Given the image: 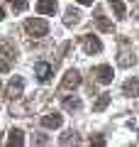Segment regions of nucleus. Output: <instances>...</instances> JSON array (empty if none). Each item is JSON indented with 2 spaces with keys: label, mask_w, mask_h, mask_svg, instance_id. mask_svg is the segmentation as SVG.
Here are the masks:
<instances>
[{
  "label": "nucleus",
  "mask_w": 139,
  "mask_h": 147,
  "mask_svg": "<svg viewBox=\"0 0 139 147\" xmlns=\"http://www.w3.org/2000/svg\"><path fill=\"white\" fill-rule=\"evenodd\" d=\"M34 76L41 81V84H46V81L54 76V66H51V64H46V61H37L34 64Z\"/></svg>",
  "instance_id": "nucleus-6"
},
{
  "label": "nucleus",
  "mask_w": 139,
  "mask_h": 147,
  "mask_svg": "<svg viewBox=\"0 0 139 147\" xmlns=\"http://www.w3.org/2000/svg\"><path fill=\"white\" fill-rule=\"evenodd\" d=\"M81 22V12L76 10V7H68L66 10V17H63V25L66 27H73V25H78Z\"/></svg>",
  "instance_id": "nucleus-12"
},
{
  "label": "nucleus",
  "mask_w": 139,
  "mask_h": 147,
  "mask_svg": "<svg viewBox=\"0 0 139 147\" xmlns=\"http://www.w3.org/2000/svg\"><path fill=\"white\" fill-rule=\"evenodd\" d=\"M0 20H5V10L3 7H0Z\"/></svg>",
  "instance_id": "nucleus-24"
},
{
  "label": "nucleus",
  "mask_w": 139,
  "mask_h": 147,
  "mask_svg": "<svg viewBox=\"0 0 139 147\" xmlns=\"http://www.w3.org/2000/svg\"><path fill=\"white\" fill-rule=\"evenodd\" d=\"M7 145H12V147H20V145H25V132L20 130V127H15V130H10V137H7Z\"/></svg>",
  "instance_id": "nucleus-14"
},
{
  "label": "nucleus",
  "mask_w": 139,
  "mask_h": 147,
  "mask_svg": "<svg viewBox=\"0 0 139 147\" xmlns=\"http://www.w3.org/2000/svg\"><path fill=\"white\" fill-rule=\"evenodd\" d=\"M22 88H25V79H22V76H15V79L10 81V84H7V98H20L22 96Z\"/></svg>",
  "instance_id": "nucleus-7"
},
{
  "label": "nucleus",
  "mask_w": 139,
  "mask_h": 147,
  "mask_svg": "<svg viewBox=\"0 0 139 147\" xmlns=\"http://www.w3.org/2000/svg\"><path fill=\"white\" fill-rule=\"evenodd\" d=\"M81 42H83V52L86 54H100L103 52V42H100L95 34H83Z\"/></svg>",
  "instance_id": "nucleus-3"
},
{
  "label": "nucleus",
  "mask_w": 139,
  "mask_h": 147,
  "mask_svg": "<svg viewBox=\"0 0 139 147\" xmlns=\"http://www.w3.org/2000/svg\"><path fill=\"white\" fill-rule=\"evenodd\" d=\"M93 76H95V81H98V84H112V79H115L112 66H108V64L95 66V69H93Z\"/></svg>",
  "instance_id": "nucleus-4"
},
{
  "label": "nucleus",
  "mask_w": 139,
  "mask_h": 147,
  "mask_svg": "<svg viewBox=\"0 0 139 147\" xmlns=\"http://www.w3.org/2000/svg\"><path fill=\"white\" fill-rule=\"evenodd\" d=\"M81 74L76 71V69H68L66 71V76H63V81H61V91H71V88H78L81 86Z\"/></svg>",
  "instance_id": "nucleus-5"
},
{
  "label": "nucleus",
  "mask_w": 139,
  "mask_h": 147,
  "mask_svg": "<svg viewBox=\"0 0 139 147\" xmlns=\"http://www.w3.org/2000/svg\"><path fill=\"white\" fill-rule=\"evenodd\" d=\"M25 30H27V34H32V37H44L46 32H49V25H46L41 17H29V20L25 22Z\"/></svg>",
  "instance_id": "nucleus-2"
},
{
  "label": "nucleus",
  "mask_w": 139,
  "mask_h": 147,
  "mask_svg": "<svg viewBox=\"0 0 139 147\" xmlns=\"http://www.w3.org/2000/svg\"><path fill=\"white\" fill-rule=\"evenodd\" d=\"M0 54H3L7 61H15L17 59V47L10 42V39H3V42H0Z\"/></svg>",
  "instance_id": "nucleus-9"
},
{
  "label": "nucleus",
  "mask_w": 139,
  "mask_h": 147,
  "mask_svg": "<svg viewBox=\"0 0 139 147\" xmlns=\"http://www.w3.org/2000/svg\"><path fill=\"white\" fill-rule=\"evenodd\" d=\"M88 142H90V145H98V147H103V145H105V137H100V135H95V137H93V135H90V140H88Z\"/></svg>",
  "instance_id": "nucleus-21"
},
{
  "label": "nucleus",
  "mask_w": 139,
  "mask_h": 147,
  "mask_svg": "<svg viewBox=\"0 0 139 147\" xmlns=\"http://www.w3.org/2000/svg\"><path fill=\"white\" fill-rule=\"evenodd\" d=\"M5 71H10V61L3 59V61H0V74H5Z\"/></svg>",
  "instance_id": "nucleus-22"
},
{
  "label": "nucleus",
  "mask_w": 139,
  "mask_h": 147,
  "mask_svg": "<svg viewBox=\"0 0 139 147\" xmlns=\"http://www.w3.org/2000/svg\"><path fill=\"white\" fill-rule=\"evenodd\" d=\"M59 142H61V145H71V142L76 145V142H78V137H76V132H73V130H68V132H63V137H61Z\"/></svg>",
  "instance_id": "nucleus-17"
},
{
  "label": "nucleus",
  "mask_w": 139,
  "mask_h": 147,
  "mask_svg": "<svg viewBox=\"0 0 139 147\" xmlns=\"http://www.w3.org/2000/svg\"><path fill=\"white\" fill-rule=\"evenodd\" d=\"M108 3H110V7L115 10V15H117L120 20H122V17H127V7H124L122 0H108Z\"/></svg>",
  "instance_id": "nucleus-16"
},
{
  "label": "nucleus",
  "mask_w": 139,
  "mask_h": 147,
  "mask_svg": "<svg viewBox=\"0 0 139 147\" xmlns=\"http://www.w3.org/2000/svg\"><path fill=\"white\" fill-rule=\"evenodd\" d=\"M95 25H98L103 32H112V22L105 17V12L100 10V7H95Z\"/></svg>",
  "instance_id": "nucleus-11"
},
{
  "label": "nucleus",
  "mask_w": 139,
  "mask_h": 147,
  "mask_svg": "<svg viewBox=\"0 0 139 147\" xmlns=\"http://www.w3.org/2000/svg\"><path fill=\"white\" fill-rule=\"evenodd\" d=\"M110 100H112V96H110V93H100V98L95 100L93 110H95V113H103V110H105V108L110 105Z\"/></svg>",
  "instance_id": "nucleus-15"
},
{
  "label": "nucleus",
  "mask_w": 139,
  "mask_h": 147,
  "mask_svg": "<svg viewBox=\"0 0 139 147\" xmlns=\"http://www.w3.org/2000/svg\"><path fill=\"white\" fill-rule=\"evenodd\" d=\"M49 142V137H44L41 132H37V135H32V145H46Z\"/></svg>",
  "instance_id": "nucleus-20"
},
{
  "label": "nucleus",
  "mask_w": 139,
  "mask_h": 147,
  "mask_svg": "<svg viewBox=\"0 0 139 147\" xmlns=\"http://www.w3.org/2000/svg\"><path fill=\"white\" fill-rule=\"evenodd\" d=\"M56 0H39V3H37V12H39V15H54V12H56Z\"/></svg>",
  "instance_id": "nucleus-10"
},
{
  "label": "nucleus",
  "mask_w": 139,
  "mask_h": 147,
  "mask_svg": "<svg viewBox=\"0 0 139 147\" xmlns=\"http://www.w3.org/2000/svg\"><path fill=\"white\" fill-rule=\"evenodd\" d=\"M63 108L66 110H78L81 108V100L78 98H63Z\"/></svg>",
  "instance_id": "nucleus-18"
},
{
  "label": "nucleus",
  "mask_w": 139,
  "mask_h": 147,
  "mask_svg": "<svg viewBox=\"0 0 139 147\" xmlns=\"http://www.w3.org/2000/svg\"><path fill=\"white\" fill-rule=\"evenodd\" d=\"M61 123H63L61 113H46V115H41V125H44V127L56 130V127H61Z\"/></svg>",
  "instance_id": "nucleus-8"
},
{
  "label": "nucleus",
  "mask_w": 139,
  "mask_h": 147,
  "mask_svg": "<svg viewBox=\"0 0 139 147\" xmlns=\"http://www.w3.org/2000/svg\"><path fill=\"white\" fill-rule=\"evenodd\" d=\"M81 5H93V0H78Z\"/></svg>",
  "instance_id": "nucleus-23"
},
{
  "label": "nucleus",
  "mask_w": 139,
  "mask_h": 147,
  "mask_svg": "<svg viewBox=\"0 0 139 147\" xmlns=\"http://www.w3.org/2000/svg\"><path fill=\"white\" fill-rule=\"evenodd\" d=\"M117 57H120L117 64H120L122 69H129L132 64H137V57H134V52L129 49V42L124 39V37L120 39V54H117Z\"/></svg>",
  "instance_id": "nucleus-1"
},
{
  "label": "nucleus",
  "mask_w": 139,
  "mask_h": 147,
  "mask_svg": "<svg viewBox=\"0 0 139 147\" xmlns=\"http://www.w3.org/2000/svg\"><path fill=\"white\" fill-rule=\"evenodd\" d=\"M10 7L15 12H25L27 10V0H10Z\"/></svg>",
  "instance_id": "nucleus-19"
},
{
  "label": "nucleus",
  "mask_w": 139,
  "mask_h": 147,
  "mask_svg": "<svg viewBox=\"0 0 139 147\" xmlns=\"http://www.w3.org/2000/svg\"><path fill=\"white\" fill-rule=\"evenodd\" d=\"M122 93H124V96H139V79H129V81H124Z\"/></svg>",
  "instance_id": "nucleus-13"
}]
</instances>
